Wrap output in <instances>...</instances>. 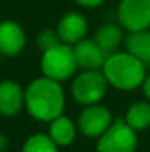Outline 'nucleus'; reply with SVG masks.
I'll return each instance as SVG.
<instances>
[{
  "mask_svg": "<svg viewBox=\"0 0 150 152\" xmlns=\"http://www.w3.org/2000/svg\"><path fill=\"white\" fill-rule=\"evenodd\" d=\"M25 106L31 117L38 121H51L62 115L65 95L59 81L49 77L33 80L25 90Z\"/></svg>",
  "mask_w": 150,
  "mask_h": 152,
  "instance_id": "1",
  "label": "nucleus"
},
{
  "mask_svg": "<svg viewBox=\"0 0 150 152\" xmlns=\"http://www.w3.org/2000/svg\"><path fill=\"white\" fill-rule=\"evenodd\" d=\"M146 65L131 53H110L101 72L107 83L119 90H133L143 84L146 78Z\"/></svg>",
  "mask_w": 150,
  "mask_h": 152,
  "instance_id": "2",
  "label": "nucleus"
},
{
  "mask_svg": "<svg viewBox=\"0 0 150 152\" xmlns=\"http://www.w3.org/2000/svg\"><path fill=\"white\" fill-rule=\"evenodd\" d=\"M40 66L44 77L56 81L68 80L77 69V59L74 55V48L65 43H59L43 52Z\"/></svg>",
  "mask_w": 150,
  "mask_h": 152,
  "instance_id": "3",
  "label": "nucleus"
},
{
  "mask_svg": "<svg viewBox=\"0 0 150 152\" xmlns=\"http://www.w3.org/2000/svg\"><path fill=\"white\" fill-rule=\"evenodd\" d=\"M137 134L125 120H115L97 140V152H134Z\"/></svg>",
  "mask_w": 150,
  "mask_h": 152,
  "instance_id": "4",
  "label": "nucleus"
},
{
  "mask_svg": "<svg viewBox=\"0 0 150 152\" xmlns=\"http://www.w3.org/2000/svg\"><path fill=\"white\" fill-rule=\"evenodd\" d=\"M107 80L101 71H83L72 83V96L81 105H94L106 95Z\"/></svg>",
  "mask_w": 150,
  "mask_h": 152,
  "instance_id": "5",
  "label": "nucleus"
},
{
  "mask_svg": "<svg viewBox=\"0 0 150 152\" xmlns=\"http://www.w3.org/2000/svg\"><path fill=\"white\" fill-rule=\"evenodd\" d=\"M118 19L130 33L147 30L150 27V0H121Z\"/></svg>",
  "mask_w": 150,
  "mask_h": 152,
  "instance_id": "6",
  "label": "nucleus"
},
{
  "mask_svg": "<svg viewBox=\"0 0 150 152\" xmlns=\"http://www.w3.org/2000/svg\"><path fill=\"white\" fill-rule=\"evenodd\" d=\"M112 123L113 121L109 109L94 103L86 106V109L80 114L78 129L88 137H100L112 126Z\"/></svg>",
  "mask_w": 150,
  "mask_h": 152,
  "instance_id": "7",
  "label": "nucleus"
},
{
  "mask_svg": "<svg viewBox=\"0 0 150 152\" xmlns=\"http://www.w3.org/2000/svg\"><path fill=\"white\" fill-rule=\"evenodd\" d=\"M74 55L77 59V65L84 71H99L103 68L106 58L109 56L106 52L96 43V40H81L74 46Z\"/></svg>",
  "mask_w": 150,
  "mask_h": 152,
  "instance_id": "8",
  "label": "nucleus"
},
{
  "mask_svg": "<svg viewBox=\"0 0 150 152\" xmlns=\"http://www.w3.org/2000/svg\"><path fill=\"white\" fill-rule=\"evenodd\" d=\"M57 36L65 45H77L87 33V21L81 13H66L57 24Z\"/></svg>",
  "mask_w": 150,
  "mask_h": 152,
  "instance_id": "9",
  "label": "nucleus"
},
{
  "mask_svg": "<svg viewBox=\"0 0 150 152\" xmlns=\"http://www.w3.org/2000/svg\"><path fill=\"white\" fill-rule=\"evenodd\" d=\"M25 46V33L22 27L13 21L0 22V53L15 56Z\"/></svg>",
  "mask_w": 150,
  "mask_h": 152,
  "instance_id": "10",
  "label": "nucleus"
},
{
  "mask_svg": "<svg viewBox=\"0 0 150 152\" xmlns=\"http://www.w3.org/2000/svg\"><path fill=\"white\" fill-rule=\"evenodd\" d=\"M25 105V92L12 80L0 83V114L4 117L16 115Z\"/></svg>",
  "mask_w": 150,
  "mask_h": 152,
  "instance_id": "11",
  "label": "nucleus"
},
{
  "mask_svg": "<svg viewBox=\"0 0 150 152\" xmlns=\"http://www.w3.org/2000/svg\"><path fill=\"white\" fill-rule=\"evenodd\" d=\"M125 48L128 53L136 56L144 65H150V31H136L125 37Z\"/></svg>",
  "mask_w": 150,
  "mask_h": 152,
  "instance_id": "12",
  "label": "nucleus"
},
{
  "mask_svg": "<svg viewBox=\"0 0 150 152\" xmlns=\"http://www.w3.org/2000/svg\"><path fill=\"white\" fill-rule=\"evenodd\" d=\"M49 136L57 146H66L75 137V126L68 117L59 115L50 121Z\"/></svg>",
  "mask_w": 150,
  "mask_h": 152,
  "instance_id": "13",
  "label": "nucleus"
},
{
  "mask_svg": "<svg viewBox=\"0 0 150 152\" xmlns=\"http://www.w3.org/2000/svg\"><path fill=\"white\" fill-rule=\"evenodd\" d=\"M122 39H124L122 30L118 25H115V24H103L96 31V39L94 40L106 53H110L121 45Z\"/></svg>",
  "mask_w": 150,
  "mask_h": 152,
  "instance_id": "14",
  "label": "nucleus"
},
{
  "mask_svg": "<svg viewBox=\"0 0 150 152\" xmlns=\"http://www.w3.org/2000/svg\"><path fill=\"white\" fill-rule=\"evenodd\" d=\"M125 121L136 132L147 129L150 126V103H147V102L133 103L127 111Z\"/></svg>",
  "mask_w": 150,
  "mask_h": 152,
  "instance_id": "15",
  "label": "nucleus"
},
{
  "mask_svg": "<svg viewBox=\"0 0 150 152\" xmlns=\"http://www.w3.org/2000/svg\"><path fill=\"white\" fill-rule=\"evenodd\" d=\"M21 152H57V145L50 139L49 134L37 133L27 139Z\"/></svg>",
  "mask_w": 150,
  "mask_h": 152,
  "instance_id": "16",
  "label": "nucleus"
},
{
  "mask_svg": "<svg viewBox=\"0 0 150 152\" xmlns=\"http://www.w3.org/2000/svg\"><path fill=\"white\" fill-rule=\"evenodd\" d=\"M59 43H62V42L57 36V31H53V30H43L37 39V45L43 52L59 45Z\"/></svg>",
  "mask_w": 150,
  "mask_h": 152,
  "instance_id": "17",
  "label": "nucleus"
},
{
  "mask_svg": "<svg viewBox=\"0 0 150 152\" xmlns=\"http://www.w3.org/2000/svg\"><path fill=\"white\" fill-rule=\"evenodd\" d=\"M77 3H80L81 6H86V7H96L103 3V0H77Z\"/></svg>",
  "mask_w": 150,
  "mask_h": 152,
  "instance_id": "18",
  "label": "nucleus"
},
{
  "mask_svg": "<svg viewBox=\"0 0 150 152\" xmlns=\"http://www.w3.org/2000/svg\"><path fill=\"white\" fill-rule=\"evenodd\" d=\"M141 86H143V92H144L146 98L150 101V75H146V78H144Z\"/></svg>",
  "mask_w": 150,
  "mask_h": 152,
  "instance_id": "19",
  "label": "nucleus"
},
{
  "mask_svg": "<svg viewBox=\"0 0 150 152\" xmlns=\"http://www.w3.org/2000/svg\"><path fill=\"white\" fill-rule=\"evenodd\" d=\"M6 148H7V137L3 133H0V152H3Z\"/></svg>",
  "mask_w": 150,
  "mask_h": 152,
  "instance_id": "20",
  "label": "nucleus"
},
{
  "mask_svg": "<svg viewBox=\"0 0 150 152\" xmlns=\"http://www.w3.org/2000/svg\"><path fill=\"white\" fill-rule=\"evenodd\" d=\"M0 55H1V53H0Z\"/></svg>",
  "mask_w": 150,
  "mask_h": 152,
  "instance_id": "21",
  "label": "nucleus"
}]
</instances>
